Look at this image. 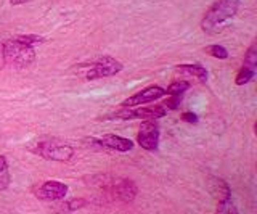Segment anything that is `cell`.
<instances>
[{"instance_id":"cell-1","label":"cell","mask_w":257,"mask_h":214,"mask_svg":"<svg viewBox=\"0 0 257 214\" xmlns=\"http://www.w3.org/2000/svg\"><path fill=\"white\" fill-rule=\"evenodd\" d=\"M87 185H92L103 192L109 200L132 201L139 193V187L132 179L114 177L111 174H95L84 179Z\"/></svg>"},{"instance_id":"cell-2","label":"cell","mask_w":257,"mask_h":214,"mask_svg":"<svg viewBox=\"0 0 257 214\" xmlns=\"http://www.w3.org/2000/svg\"><path fill=\"white\" fill-rule=\"evenodd\" d=\"M29 150L34 155L44 158L47 161H58L66 163L74 158V148L66 142H61L58 139H44L39 140L37 144L29 147Z\"/></svg>"},{"instance_id":"cell-3","label":"cell","mask_w":257,"mask_h":214,"mask_svg":"<svg viewBox=\"0 0 257 214\" xmlns=\"http://www.w3.org/2000/svg\"><path fill=\"white\" fill-rule=\"evenodd\" d=\"M4 44V63L5 68L10 66L15 69H24L31 66L36 60V50L32 47L21 44L16 39L5 41Z\"/></svg>"},{"instance_id":"cell-4","label":"cell","mask_w":257,"mask_h":214,"mask_svg":"<svg viewBox=\"0 0 257 214\" xmlns=\"http://www.w3.org/2000/svg\"><path fill=\"white\" fill-rule=\"evenodd\" d=\"M239 9V0H217V2L206 12L201 28L204 33H211L223 21L233 18Z\"/></svg>"},{"instance_id":"cell-5","label":"cell","mask_w":257,"mask_h":214,"mask_svg":"<svg viewBox=\"0 0 257 214\" xmlns=\"http://www.w3.org/2000/svg\"><path fill=\"white\" fill-rule=\"evenodd\" d=\"M122 63L117 61L116 58L109 57V55H103L96 60L87 63L82 66V69H79L84 74L87 81H93V79H101V77H111L122 71Z\"/></svg>"},{"instance_id":"cell-6","label":"cell","mask_w":257,"mask_h":214,"mask_svg":"<svg viewBox=\"0 0 257 214\" xmlns=\"http://www.w3.org/2000/svg\"><path fill=\"white\" fill-rule=\"evenodd\" d=\"M167 115V110L163 105H155V106H147V108H120L119 112H114L111 115H106L103 120H120V121H128V120H142V121H150V120H159Z\"/></svg>"},{"instance_id":"cell-7","label":"cell","mask_w":257,"mask_h":214,"mask_svg":"<svg viewBox=\"0 0 257 214\" xmlns=\"http://www.w3.org/2000/svg\"><path fill=\"white\" fill-rule=\"evenodd\" d=\"M32 195L42 201H61L66 198L69 188L60 180H45L31 188Z\"/></svg>"},{"instance_id":"cell-8","label":"cell","mask_w":257,"mask_h":214,"mask_svg":"<svg viewBox=\"0 0 257 214\" xmlns=\"http://www.w3.org/2000/svg\"><path fill=\"white\" fill-rule=\"evenodd\" d=\"M139 145L147 152H155L159 145V126L155 120L142 123L139 134H137Z\"/></svg>"},{"instance_id":"cell-9","label":"cell","mask_w":257,"mask_h":214,"mask_svg":"<svg viewBox=\"0 0 257 214\" xmlns=\"http://www.w3.org/2000/svg\"><path fill=\"white\" fill-rule=\"evenodd\" d=\"M163 95H166V90L163 89V87L150 85V87H147V89H143L140 92L131 95L128 98H125L122 103H120V108H134V106L147 105V103H151V101L161 98Z\"/></svg>"},{"instance_id":"cell-10","label":"cell","mask_w":257,"mask_h":214,"mask_svg":"<svg viewBox=\"0 0 257 214\" xmlns=\"http://www.w3.org/2000/svg\"><path fill=\"white\" fill-rule=\"evenodd\" d=\"M88 144L93 145V147H100V148H106V150H116V152H131L134 148V142L124 139V137H119L116 134H106L103 136L101 139H88L87 140Z\"/></svg>"},{"instance_id":"cell-11","label":"cell","mask_w":257,"mask_h":214,"mask_svg":"<svg viewBox=\"0 0 257 214\" xmlns=\"http://www.w3.org/2000/svg\"><path fill=\"white\" fill-rule=\"evenodd\" d=\"M211 193L214 195V198L217 201H222V200H225V198L231 196V188L225 180L214 177L211 180Z\"/></svg>"},{"instance_id":"cell-12","label":"cell","mask_w":257,"mask_h":214,"mask_svg":"<svg viewBox=\"0 0 257 214\" xmlns=\"http://www.w3.org/2000/svg\"><path fill=\"white\" fill-rule=\"evenodd\" d=\"M177 71H179V73H183V74L195 76L199 82L207 81V69L203 68L201 65H179L177 66Z\"/></svg>"},{"instance_id":"cell-13","label":"cell","mask_w":257,"mask_h":214,"mask_svg":"<svg viewBox=\"0 0 257 214\" xmlns=\"http://www.w3.org/2000/svg\"><path fill=\"white\" fill-rule=\"evenodd\" d=\"M12 184L10 169H8V161L4 155H0V192H4Z\"/></svg>"},{"instance_id":"cell-14","label":"cell","mask_w":257,"mask_h":214,"mask_svg":"<svg viewBox=\"0 0 257 214\" xmlns=\"http://www.w3.org/2000/svg\"><path fill=\"white\" fill-rule=\"evenodd\" d=\"M87 204H88V201L84 200V198H72V200H69V201H64L56 209H60L61 212H74V211L85 208Z\"/></svg>"},{"instance_id":"cell-15","label":"cell","mask_w":257,"mask_h":214,"mask_svg":"<svg viewBox=\"0 0 257 214\" xmlns=\"http://www.w3.org/2000/svg\"><path fill=\"white\" fill-rule=\"evenodd\" d=\"M215 214H239L236 204L233 203V198H225L222 201H217V211Z\"/></svg>"},{"instance_id":"cell-16","label":"cell","mask_w":257,"mask_h":214,"mask_svg":"<svg viewBox=\"0 0 257 214\" xmlns=\"http://www.w3.org/2000/svg\"><path fill=\"white\" fill-rule=\"evenodd\" d=\"M15 39H16V41H20L21 44H24V45L32 47V49H34L36 45H40V44L45 42L44 37L36 36V34H21V36H16Z\"/></svg>"},{"instance_id":"cell-17","label":"cell","mask_w":257,"mask_h":214,"mask_svg":"<svg viewBox=\"0 0 257 214\" xmlns=\"http://www.w3.org/2000/svg\"><path fill=\"white\" fill-rule=\"evenodd\" d=\"M244 68H249L252 71L257 69V49H255V44H252L251 47H249L246 55H244Z\"/></svg>"},{"instance_id":"cell-18","label":"cell","mask_w":257,"mask_h":214,"mask_svg":"<svg viewBox=\"0 0 257 214\" xmlns=\"http://www.w3.org/2000/svg\"><path fill=\"white\" fill-rule=\"evenodd\" d=\"M188 89H190V84L187 81H174L164 90L169 95H183V92H187Z\"/></svg>"},{"instance_id":"cell-19","label":"cell","mask_w":257,"mask_h":214,"mask_svg":"<svg viewBox=\"0 0 257 214\" xmlns=\"http://www.w3.org/2000/svg\"><path fill=\"white\" fill-rule=\"evenodd\" d=\"M255 76V71H252V69H249V68H241L239 69V73L236 74V79H235V84L236 85H244V84H247L251 79Z\"/></svg>"},{"instance_id":"cell-20","label":"cell","mask_w":257,"mask_h":214,"mask_svg":"<svg viewBox=\"0 0 257 214\" xmlns=\"http://www.w3.org/2000/svg\"><path fill=\"white\" fill-rule=\"evenodd\" d=\"M206 52L211 55V57L217 58V60H227L228 58V52L225 47L222 45H212V47H207Z\"/></svg>"},{"instance_id":"cell-21","label":"cell","mask_w":257,"mask_h":214,"mask_svg":"<svg viewBox=\"0 0 257 214\" xmlns=\"http://www.w3.org/2000/svg\"><path fill=\"white\" fill-rule=\"evenodd\" d=\"M180 101H182V95H169L163 106H166V110H177L180 106Z\"/></svg>"},{"instance_id":"cell-22","label":"cell","mask_w":257,"mask_h":214,"mask_svg":"<svg viewBox=\"0 0 257 214\" xmlns=\"http://www.w3.org/2000/svg\"><path fill=\"white\" fill-rule=\"evenodd\" d=\"M182 121L190 123V124H196L198 123V116L195 113H191V112H187V113L182 115Z\"/></svg>"},{"instance_id":"cell-23","label":"cell","mask_w":257,"mask_h":214,"mask_svg":"<svg viewBox=\"0 0 257 214\" xmlns=\"http://www.w3.org/2000/svg\"><path fill=\"white\" fill-rule=\"evenodd\" d=\"M5 68V63H4V44L0 42V69Z\"/></svg>"},{"instance_id":"cell-24","label":"cell","mask_w":257,"mask_h":214,"mask_svg":"<svg viewBox=\"0 0 257 214\" xmlns=\"http://www.w3.org/2000/svg\"><path fill=\"white\" fill-rule=\"evenodd\" d=\"M28 0H10L12 5H21V4H26Z\"/></svg>"}]
</instances>
